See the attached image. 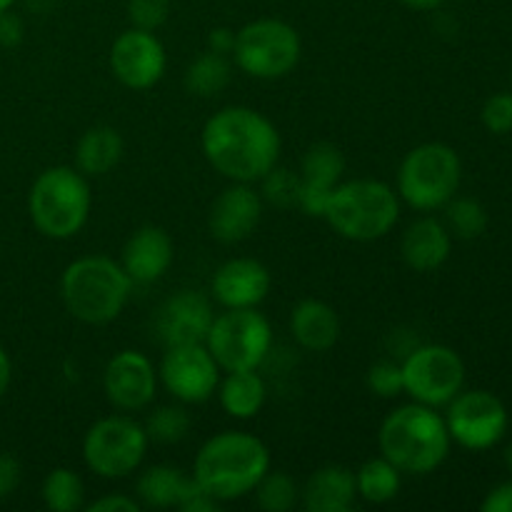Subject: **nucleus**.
I'll list each match as a JSON object with an SVG mask.
<instances>
[{
    "label": "nucleus",
    "mask_w": 512,
    "mask_h": 512,
    "mask_svg": "<svg viewBox=\"0 0 512 512\" xmlns=\"http://www.w3.org/2000/svg\"><path fill=\"white\" fill-rule=\"evenodd\" d=\"M205 348L223 373L258 370L273 350V328L258 308L223 310L205 335Z\"/></svg>",
    "instance_id": "9d476101"
},
{
    "label": "nucleus",
    "mask_w": 512,
    "mask_h": 512,
    "mask_svg": "<svg viewBox=\"0 0 512 512\" xmlns=\"http://www.w3.org/2000/svg\"><path fill=\"white\" fill-rule=\"evenodd\" d=\"M398 190L385 180H340L330 193L323 220L345 240L373 243L393 233L400 220Z\"/></svg>",
    "instance_id": "39448f33"
},
{
    "label": "nucleus",
    "mask_w": 512,
    "mask_h": 512,
    "mask_svg": "<svg viewBox=\"0 0 512 512\" xmlns=\"http://www.w3.org/2000/svg\"><path fill=\"white\" fill-rule=\"evenodd\" d=\"M445 220L450 235L460 240H475L488 228V213L473 198H453L445 205Z\"/></svg>",
    "instance_id": "2f4dec72"
},
{
    "label": "nucleus",
    "mask_w": 512,
    "mask_h": 512,
    "mask_svg": "<svg viewBox=\"0 0 512 512\" xmlns=\"http://www.w3.org/2000/svg\"><path fill=\"white\" fill-rule=\"evenodd\" d=\"M15 5V0H0V13H5V10H10Z\"/></svg>",
    "instance_id": "49530a36"
},
{
    "label": "nucleus",
    "mask_w": 512,
    "mask_h": 512,
    "mask_svg": "<svg viewBox=\"0 0 512 512\" xmlns=\"http://www.w3.org/2000/svg\"><path fill=\"white\" fill-rule=\"evenodd\" d=\"M20 478H23V468H20L18 458L10 453H0V500L10 498L18 490Z\"/></svg>",
    "instance_id": "4c0bfd02"
},
{
    "label": "nucleus",
    "mask_w": 512,
    "mask_h": 512,
    "mask_svg": "<svg viewBox=\"0 0 512 512\" xmlns=\"http://www.w3.org/2000/svg\"><path fill=\"white\" fill-rule=\"evenodd\" d=\"M445 425L460 448L490 450L508 430V410L503 400L488 390H460L448 403Z\"/></svg>",
    "instance_id": "f8f14e48"
},
{
    "label": "nucleus",
    "mask_w": 512,
    "mask_h": 512,
    "mask_svg": "<svg viewBox=\"0 0 512 512\" xmlns=\"http://www.w3.org/2000/svg\"><path fill=\"white\" fill-rule=\"evenodd\" d=\"M403 393L413 403L443 408L465 385V363L453 348L438 343L418 345L405 355Z\"/></svg>",
    "instance_id": "9b49d317"
},
{
    "label": "nucleus",
    "mask_w": 512,
    "mask_h": 512,
    "mask_svg": "<svg viewBox=\"0 0 512 512\" xmlns=\"http://www.w3.org/2000/svg\"><path fill=\"white\" fill-rule=\"evenodd\" d=\"M463 180V163L455 148L445 143L415 145L400 160L398 190L400 203L418 213H435L443 210L455 198Z\"/></svg>",
    "instance_id": "0eeeda50"
},
{
    "label": "nucleus",
    "mask_w": 512,
    "mask_h": 512,
    "mask_svg": "<svg viewBox=\"0 0 512 512\" xmlns=\"http://www.w3.org/2000/svg\"><path fill=\"white\" fill-rule=\"evenodd\" d=\"M453 438L435 408L420 403L398 405L378 430V448L403 475H430L448 460Z\"/></svg>",
    "instance_id": "7ed1b4c3"
},
{
    "label": "nucleus",
    "mask_w": 512,
    "mask_h": 512,
    "mask_svg": "<svg viewBox=\"0 0 512 512\" xmlns=\"http://www.w3.org/2000/svg\"><path fill=\"white\" fill-rule=\"evenodd\" d=\"M200 148L215 173L230 183H260L278 165V128L260 110L248 105H228L210 115L200 133Z\"/></svg>",
    "instance_id": "f257e3e1"
},
{
    "label": "nucleus",
    "mask_w": 512,
    "mask_h": 512,
    "mask_svg": "<svg viewBox=\"0 0 512 512\" xmlns=\"http://www.w3.org/2000/svg\"><path fill=\"white\" fill-rule=\"evenodd\" d=\"M125 153V140L113 125H93L75 143V168L85 178H103L113 173Z\"/></svg>",
    "instance_id": "b1692460"
},
{
    "label": "nucleus",
    "mask_w": 512,
    "mask_h": 512,
    "mask_svg": "<svg viewBox=\"0 0 512 512\" xmlns=\"http://www.w3.org/2000/svg\"><path fill=\"white\" fill-rule=\"evenodd\" d=\"M88 512H140L143 505L138 503L135 495L128 493H105L103 498L93 500V503H85Z\"/></svg>",
    "instance_id": "e433bc0d"
},
{
    "label": "nucleus",
    "mask_w": 512,
    "mask_h": 512,
    "mask_svg": "<svg viewBox=\"0 0 512 512\" xmlns=\"http://www.w3.org/2000/svg\"><path fill=\"white\" fill-rule=\"evenodd\" d=\"M213 320L215 310L208 295L195 293V290H178L168 300H163L155 313V333L165 348L205 343V335H208Z\"/></svg>",
    "instance_id": "f3484780"
},
{
    "label": "nucleus",
    "mask_w": 512,
    "mask_h": 512,
    "mask_svg": "<svg viewBox=\"0 0 512 512\" xmlns=\"http://www.w3.org/2000/svg\"><path fill=\"white\" fill-rule=\"evenodd\" d=\"M483 125L495 135L512 130V93H498L483 105Z\"/></svg>",
    "instance_id": "c9c22d12"
},
{
    "label": "nucleus",
    "mask_w": 512,
    "mask_h": 512,
    "mask_svg": "<svg viewBox=\"0 0 512 512\" xmlns=\"http://www.w3.org/2000/svg\"><path fill=\"white\" fill-rule=\"evenodd\" d=\"M368 388L378 398H398L403 393V368L395 360H378L368 370Z\"/></svg>",
    "instance_id": "72a5a7b5"
},
{
    "label": "nucleus",
    "mask_w": 512,
    "mask_h": 512,
    "mask_svg": "<svg viewBox=\"0 0 512 512\" xmlns=\"http://www.w3.org/2000/svg\"><path fill=\"white\" fill-rule=\"evenodd\" d=\"M170 0H128V20L133 28L158 30L168 23Z\"/></svg>",
    "instance_id": "f704fd0d"
},
{
    "label": "nucleus",
    "mask_w": 512,
    "mask_h": 512,
    "mask_svg": "<svg viewBox=\"0 0 512 512\" xmlns=\"http://www.w3.org/2000/svg\"><path fill=\"white\" fill-rule=\"evenodd\" d=\"M355 500V473L345 465H323L300 488V505L308 512H350Z\"/></svg>",
    "instance_id": "5701e85b"
},
{
    "label": "nucleus",
    "mask_w": 512,
    "mask_h": 512,
    "mask_svg": "<svg viewBox=\"0 0 512 512\" xmlns=\"http://www.w3.org/2000/svg\"><path fill=\"white\" fill-rule=\"evenodd\" d=\"M158 385V368L148 355L138 350H120L103 370L105 398L120 413H140L150 408Z\"/></svg>",
    "instance_id": "2eb2a0df"
},
{
    "label": "nucleus",
    "mask_w": 512,
    "mask_h": 512,
    "mask_svg": "<svg viewBox=\"0 0 512 512\" xmlns=\"http://www.w3.org/2000/svg\"><path fill=\"white\" fill-rule=\"evenodd\" d=\"M135 283L110 255H83L60 275V298L70 318L83 325H108L133 295Z\"/></svg>",
    "instance_id": "20e7f679"
},
{
    "label": "nucleus",
    "mask_w": 512,
    "mask_h": 512,
    "mask_svg": "<svg viewBox=\"0 0 512 512\" xmlns=\"http://www.w3.org/2000/svg\"><path fill=\"white\" fill-rule=\"evenodd\" d=\"M218 508H220L218 500L210 498V495L205 493L198 483H195V478L190 480L188 490H185L183 500H180V505H178V510H183V512H210V510H218Z\"/></svg>",
    "instance_id": "58836bf2"
},
{
    "label": "nucleus",
    "mask_w": 512,
    "mask_h": 512,
    "mask_svg": "<svg viewBox=\"0 0 512 512\" xmlns=\"http://www.w3.org/2000/svg\"><path fill=\"white\" fill-rule=\"evenodd\" d=\"M273 468L270 448L253 433L223 430L200 445L193 460V478L220 505L253 495L255 485Z\"/></svg>",
    "instance_id": "f03ea898"
},
{
    "label": "nucleus",
    "mask_w": 512,
    "mask_h": 512,
    "mask_svg": "<svg viewBox=\"0 0 512 512\" xmlns=\"http://www.w3.org/2000/svg\"><path fill=\"white\" fill-rule=\"evenodd\" d=\"M273 288L268 265L255 258H230L213 273L210 298L223 310L258 308Z\"/></svg>",
    "instance_id": "6ab92c4d"
},
{
    "label": "nucleus",
    "mask_w": 512,
    "mask_h": 512,
    "mask_svg": "<svg viewBox=\"0 0 512 512\" xmlns=\"http://www.w3.org/2000/svg\"><path fill=\"white\" fill-rule=\"evenodd\" d=\"M93 210L90 178L75 165H53L33 180L28 193V215L40 235L70 240L85 228Z\"/></svg>",
    "instance_id": "423d86ee"
},
{
    "label": "nucleus",
    "mask_w": 512,
    "mask_h": 512,
    "mask_svg": "<svg viewBox=\"0 0 512 512\" xmlns=\"http://www.w3.org/2000/svg\"><path fill=\"white\" fill-rule=\"evenodd\" d=\"M503 460H505V465H508V470L512 473V443L508 445V448H505V453H503Z\"/></svg>",
    "instance_id": "a18cd8bd"
},
{
    "label": "nucleus",
    "mask_w": 512,
    "mask_h": 512,
    "mask_svg": "<svg viewBox=\"0 0 512 512\" xmlns=\"http://www.w3.org/2000/svg\"><path fill=\"white\" fill-rule=\"evenodd\" d=\"M230 78H233L230 55L205 50L185 70V90L198 98H215L228 88Z\"/></svg>",
    "instance_id": "cd10ccee"
},
{
    "label": "nucleus",
    "mask_w": 512,
    "mask_h": 512,
    "mask_svg": "<svg viewBox=\"0 0 512 512\" xmlns=\"http://www.w3.org/2000/svg\"><path fill=\"white\" fill-rule=\"evenodd\" d=\"M260 195H263L265 203L275 205L280 210L298 208V193H300V178L298 173H293L290 168H280L275 165L263 180H260Z\"/></svg>",
    "instance_id": "473e14b6"
},
{
    "label": "nucleus",
    "mask_w": 512,
    "mask_h": 512,
    "mask_svg": "<svg viewBox=\"0 0 512 512\" xmlns=\"http://www.w3.org/2000/svg\"><path fill=\"white\" fill-rule=\"evenodd\" d=\"M345 175V155L335 143L320 140L305 150L300 160L298 210L310 218H323L330 193Z\"/></svg>",
    "instance_id": "a211bd4d"
},
{
    "label": "nucleus",
    "mask_w": 512,
    "mask_h": 512,
    "mask_svg": "<svg viewBox=\"0 0 512 512\" xmlns=\"http://www.w3.org/2000/svg\"><path fill=\"white\" fill-rule=\"evenodd\" d=\"M235 68L255 80H280L298 68L303 40L290 23L280 18H258L235 30Z\"/></svg>",
    "instance_id": "6e6552de"
},
{
    "label": "nucleus",
    "mask_w": 512,
    "mask_h": 512,
    "mask_svg": "<svg viewBox=\"0 0 512 512\" xmlns=\"http://www.w3.org/2000/svg\"><path fill=\"white\" fill-rule=\"evenodd\" d=\"M453 250V235L443 220L433 215L413 220L400 238V255L415 273H433L443 268Z\"/></svg>",
    "instance_id": "412c9836"
},
{
    "label": "nucleus",
    "mask_w": 512,
    "mask_h": 512,
    "mask_svg": "<svg viewBox=\"0 0 512 512\" xmlns=\"http://www.w3.org/2000/svg\"><path fill=\"white\" fill-rule=\"evenodd\" d=\"M190 480H193V475H185L175 465H150L140 473L138 483H135V498L143 508L150 510L178 508Z\"/></svg>",
    "instance_id": "a878e982"
},
{
    "label": "nucleus",
    "mask_w": 512,
    "mask_h": 512,
    "mask_svg": "<svg viewBox=\"0 0 512 512\" xmlns=\"http://www.w3.org/2000/svg\"><path fill=\"white\" fill-rule=\"evenodd\" d=\"M355 488H358V498L365 503L385 505L398 498L403 488V473L388 458L378 455V458L365 460L355 470Z\"/></svg>",
    "instance_id": "bb28decb"
},
{
    "label": "nucleus",
    "mask_w": 512,
    "mask_h": 512,
    "mask_svg": "<svg viewBox=\"0 0 512 512\" xmlns=\"http://www.w3.org/2000/svg\"><path fill=\"white\" fill-rule=\"evenodd\" d=\"M265 200L253 183H230L208 210V233L220 245H238L258 230Z\"/></svg>",
    "instance_id": "dca6fc26"
},
{
    "label": "nucleus",
    "mask_w": 512,
    "mask_h": 512,
    "mask_svg": "<svg viewBox=\"0 0 512 512\" xmlns=\"http://www.w3.org/2000/svg\"><path fill=\"white\" fill-rule=\"evenodd\" d=\"M40 498L50 512H75L85 508V483L73 468H53L43 480Z\"/></svg>",
    "instance_id": "c85d7f7f"
},
{
    "label": "nucleus",
    "mask_w": 512,
    "mask_h": 512,
    "mask_svg": "<svg viewBox=\"0 0 512 512\" xmlns=\"http://www.w3.org/2000/svg\"><path fill=\"white\" fill-rule=\"evenodd\" d=\"M143 425L150 443L175 445L188 438L190 428H193V418L185 410V405L175 400L173 405H158V408L150 410Z\"/></svg>",
    "instance_id": "c756f323"
},
{
    "label": "nucleus",
    "mask_w": 512,
    "mask_h": 512,
    "mask_svg": "<svg viewBox=\"0 0 512 512\" xmlns=\"http://www.w3.org/2000/svg\"><path fill=\"white\" fill-rule=\"evenodd\" d=\"M288 328L295 343L308 353H328L330 348H335L340 333H343L338 310L318 298L300 300L290 310Z\"/></svg>",
    "instance_id": "4be33fe9"
},
{
    "label": "nucleus",
    "mask_w": 512,
    "mask_h": 512,
    "mask_svg": "<svg viewBox=\"0 0 512 512\" xmlns=\"http://www.w3.org/2000/svg\"><path fill=\"white\" fill-rule=\"evenodd\" d=\"M173 258L175 245L168 230L160 225H143L125 240L118 263L135 285H150L168 273Z\"/></svg>",
    "instance_id": "aec40b11"
},
{
    "label": "nucleus",
    "mask_w": 512,
    "mask_h": 512,
    "mask_svg": "<svg viewBox=\"0 0 512 512\" xmlns=\"http://www.w3.org/2000/svg\"><path fill=\"white\" fill-rule=\"evenodd\" d=\"M110 73L120 85L130 90H150L163 80L168 68L165 45L153 30H140L130 25L110 45Z\"/></svg>",
    "instance_id": "4468645a"
},
{
    "label": "nucleus",
    "mask_w": 512,
    "mask_h": 512,
    "mask_svg": "<svg viewBox=\"0 0 512 512\" xmlns=\"http://www.w3.org/2000/svg\"><path fill=\"white\" fill-rule=\"evenodd\" d=\"M220 365L205 343L170 345L158 363V380L178 403H208L220 383Z\"/></svg>",
    "instance_id": "ddd939ff"
},
{
    "label": "nucleus",
    "mask_w": 512,
    "mask_h": 512,
    "mask_svg": "<svg viewBox=\"0 0 512 512\" xmlns=\"http://www.w3.org/2000/svg\"><path fill=\"white\" fill-rule=\"evenodd\" d=\"M255 505L265 512H290L300 503V485L285 470H273L263 475L253 490Z\"/></svg>",
    "instance_id": "7c9ffc66"
},
{
    "label": "nucleus",
    "mask_w": 512,
    "mask_h": 512,
    "mask_svg": "<svg viewBox=\"0 0 512 512\" xmlns=\"http://www.w3.org/2000/svg\"><path fill=\"white\" fill-rule=\"evenodd\" d=\"M483 512H512V480L510 483L495 485L488 493V498L480 503Z\"/></svg>",
    "instance_id": "a19ab883"
},
{
    "label": "nucleus",
    "mask_w": 512,
    "mask_h": 512,
    "mask_svg": "<svg viewBox=\"0 0 512 512\" xmlns=\"http://www.w3.org/2000/svg\"><path fill=\"white\" fill-rule=\"evenodd\" d=\"M215 395L228 418L253 420L265 408L268 385L258 370H233V373L220 375Z\"/></svg>",
    "instance_id": "393cba45"
},
{
    "label": "nucleus",
    "mask_w": 512,
    "mask_h": 512,
    "mask_svg": "<svg viewBox=\"0 0 512 512\" xmlns=\"http://www.w3.org/2000/svg\"><path fill=\"white\" fill-rule=\"evenodd\" d=\"M25 38V25L18 15L13 13V8L0 13V45L3 48H15V45L23 43Z\"/></svg>",
    "instance_id": "ea45409f"
},
{
    "label": "nucleus",
    "mask_w": 512,
    "mask_h": 512,
    "mask_svg": "<svg viewBox=\"0 0 512 512\" xmlns=\"http://www.w3.org/2000/svg\"><path fill=\"white\" fill-rule=\"evenodd\" d=\"M235 45V30L230 28H213L208 33V50L220 55H230L233 53Z\"/></svg>",
    "instance_id": "79ce46f5"
},
{
    "label": "nucleus",
    "mask_w": 512,
    "mask_h": 512,
    "mask_svg": "<svg viewBox=\"0 0 512 512\" xmlns=\"http://www.w3.org/2000/svg\"><path fill=\"white\" fill-rule=\"evenodd\" d=\"M150 438L145 425L130 413L105 415L83 435V463L103 480H123L138 473L148 455Z\"/></svg>",
    "instance_id": "1a4fd4ad"
},
{
    "label": "nucleus",
    "mask_w": 512,
    "mask_h": 512,
    "mask_svg": "<svg viewBox=\"0 0 512 512\" xmlns=\"http://www.w3.org/2000/svg\"><path fill=\"white\" fill-rule=\"evenodd\" d=\"M405 8L418 10V13H430V10H438L445 0H400Z\"/></svg>",
    "instance_id": "c03bdc74"
},
{
    "label": "nucleus",
    "mask_w": 512,
    "mask_h": 512,
    "mask_svg": "<svg viewBox=\"0 0 512 512\" xmlns=\"http://www.w3.org/2000/svg\"><path fill=\"white\" fill-rule=\"evenodd\" d=\"M10 380H13V363H10V355L8 350L0 345V398L8 393L10 388Z\"/></svg>",
    "instance_id": "37998d69"
}]
</instances>
